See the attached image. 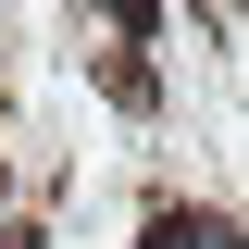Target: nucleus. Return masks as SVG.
<instances>
[{
    "instance_id": "obj_1",
    "label": "nucleus",
    "mask_w": 249,
    "mask_h": 249,
    "mask_svg": "<svg viewBox=\"0 0 249 249\" xmlns=\"http://www.w3.org/2000/svg\"><path fill=\"white\" fill-rule=\"evenodd\" d=\"M137 249H237V224H224V212H199V199H162Z\"/></svg>"
},
{
    "instance_id": "obj_2",
    "label": "nucleus",
    "mask_w": 249,
    "mask_h": 249,
    "mask_svg": "<svg viewBox=\"0 0 249 249\" xmlns=\"http://www.w3.org/2000/svg\"><path fill=\"white\" fill-rule=\"evenodd\" d=\"M0 249H37V224H13V237H0Z\"/></svg>"
},
{
    "instance_id": "obj_3",
    "label": "nucleus",
    "mask_w": 249,
    "mask_h": 249,
    "mask_svg": "<svg viewBox=\"0 0 249 249\" xmlns=\"http://www.w3.org/2000/svg\"><path fill=\"white\" fill-rule=\"evenodd\" d=\"M0 187H13V175H0Z\"/></svg>"
}]
</instances>
